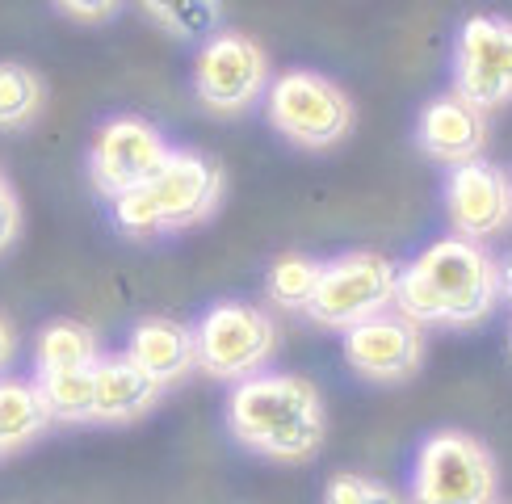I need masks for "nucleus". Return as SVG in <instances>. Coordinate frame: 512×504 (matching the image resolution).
Returning <instances> with one entry per match:
<instances>
[{"mask_svg":"<svg viewBox=\"0 0 512 504\" xmlns=\"http://www.w3.org/2000/svg\"><path fill=\"white\" fill-rule=\"evenodd\" d=\"M500 299V261L462 236H441L420 257L399 265L395 311L416 328H471L487 320Z\"/></svg>","mask_w":512,"mask_h":504,"instance_id":"f257e3e1","label":"nucleus"},{"mask_svg":"<svg viewBox=\"0 0 512 504\" xmlns=\"http://www.w3.org/2000/svg\"><path fill=\"white\" fill-rule=\"evenodd\" d=\"M227 429L240 446L277 458L307 462L328 437L324 395L311 378L298 374H256L227 395Z\"/></svg>","mask_w":512,"mask_h":504,"instance_id":"f03ea898","label":"nucleus"},{"mask_svg":"<svg viewBox=\"0 0 512 504\" xmlns=\"http://www.w3.org/2000/svg\"><path fill=\"white\" fill-rule=\"evenodd\" d=\"M223 202V173L219 164L194 152V147H173L160 173L135 194L114 202V223L135 236H156V231H185L198 227Z\"/></svg>","mask_w":512,"mask_h":504,"instance_id":"7ed1b4c3","label":"nucleus"},{"mask_svg":"<svg viewBox=\"0 0 512 504\" xmlns=\"http://www.w3.org/2000/svg\"><path fill=\"white\" fill-rule=\"evenodd\" d=\"M500 467L475 433L437 429L412 458V504H496Z\"/></svg>","mask_w":512,"mask_h":504,"instance_id":"20e7f679","label":"nucleus"},{"mask_svg":"<svg viewBox=\"0 0 512 504\" xmlns=\"http://www.w3.org/2000/svg\"><path fill=\"white\" fill-rule=\"evenodd\" d=\"M395 290H399V265L387 252L353 248V252H340L336 261H324L307 315L324 328L349 332L357 324L374 320V315L391 311Z\"/></svg>","mask_w":512,"mask_h":504,"instance_id":"39448f33","label":"nucleus"},{"mask_svg":"<svg viewBox=\"0 0 512 504\" xmlns=\"http://www.w3.org/2000/svg\"><path fill=\"white\" fill-rule=\"evenodd\" d=\"M265 110L277 135L298 147H332L353 131V101L336 80L311 68H290L273 76Z\"/></svg>","mask_w":512,"mask_h":504,"instance_id":"423d86ee","label":"nucleus"},{"mask_svg":"<svg viewBox=\"0 0 512 504\" xmlns=\"http://www.w3.org/2000/svg\"><path fill=\"white\" fill-rule=\"evenodd\" d=\"M194 336L198 366L210 378H227V383H248V378L265 374L277 353V324L256 303H215L202 315Z\"/></svg>","mask_w":512,"mask_h":504,"instance_id":"0eeeda50","label":"nucleus"},{"mask_svg":"<svg viewBox=\"0 0 512 504\" xmlns=\"http://www.w3.org/2000/svg\"><path fill=\"white\" fill-rule=\"evenodd\" d=\"M273 84V68L265 47L252 34L219 30L202 42L194 59V89L198 101L215 114H244Z\"/></svg>","mask_w":512,"mask_h":504,"instance_id":"6e6552de","label":"nucleus"},{"mask_svg":"<svg viewBox=\"0 0 512 504\" xmlns=\"http://www.w3.org/2000/svg\"><path fill=\"white\" fill-rule=\"evenodd\" d=\"M454 93L479 114L504 110L512 101V21L475 13L454 38Z\"/></svg>","mask_w":512,"mask_h":504,"instance_id":"1a4fd4ad","label":"nucleus"},{"mask_svg":"<svg viewBox=\"0 0 512 504\" xmlns=\"http://www.w3.org/2000/svg\"><path fill=\"white\" fill-rule=\"evenodd\" d=\"M168 156H173V147L160 135V126L135 114H118L110 122H101V131L93 139V152H89L93 189L101 198L118 202L152 181Z\"/></svg>","mask_w":512,"mask_h":504,"instance_id":"9d476101","label":"nucleus"},{"mask_svg":"<svg viewBox=\"0 0 512 504\" xmlns=\"http://www.w3.org/2000/svg\"><path fill=\"white\" fill-rule=\"evenodd\" d=\"M445 215L462 240L483 244L512 223V177L492 160H471L445 177Z\"/></svg>","mask_w":512,"mask_h":504,"instance_id":"9b49d317","label":"nucleus"},{"mask_svg":"<svg viewBox=\"0 0 512 504\" xmlns=\"http://www.w3.org/2000/svg\"><path fill=\"white\" fill-rule=\"evenodd\" d=\"M345 362L370 383H403L424 362V332L408 315L382 311L345 332Z\"/></svg>","mask_w":512,"mask_h":504,"instance_id":"f8f14e48","label":"nucleus"},{"mask_svg":"<svg viewBox=\"0 0 512 504\" xmlns=\"http://www.w3.org/2000/svg\"><path fill=\"white\" fill-rule=\"evenodd\" d=\"M416 143H420L424 156L445 164V168L483 160L487 114H479L475 105H466L458 93H441V97H433L420 110V118H416Z\"/></svg>","mask_w":512,"mask_h":504,"instance_id":"ddd939ff","label":"nucleus"},{"mask_svg":"<svg viewBox=\"0 0 512 504\" xmlns=\"http://www.w3.org/2000/svg\"><path fill=\"white\" fill-rule=\"evenodd\" d=\"M126 357H131L143 374H152L160 387H173L177 378H185L189 370L198 366V336L181 320L152 315V320H139L131 328Z\"/></svg>","mask_w":512,"mask_h":504,"instance_id":"4468645a","label":"nucleus"},{"mask_svg":"<svg viewBox=\"0 0 512 504\" xmlns=\"http://www.w3.org/2000/svg\"><path fill=\"white\" fill-rule=\"evenodd\" d=\"M164 387L152 374H143L126 353L101 357L93 370V404H97V420L105 425H126V420H139L143 412H152L160 404Z\"/></svg>","mask_w":512,"mask_h":504,"instance_id":"2eb2a0df","label":"nucleus"},{"mask_svg":"<svg viewBox=\"0 0 512 504\" xmlns=\"http://www.w3.org/2000/svg\"><path fill=\"white\" fill-rule=\"evenodd\" d=\"M51 412L47 399H42L38 383H26V378H0V458L30 446L47 433Z\"/></svg>","mask_w":512,"mask_h":504,"instance_id":"dca6fc26","label":"nucleus"},{"mask_svg":"<svg viewBox=\"0 0 512 504\" xmlns=\"http://www.w3.org/2000/svg\"><path fill=\"white\" fill-rule=\"evenodd\" d=\"M101 362V345L97 332L80 320H55L38 332V349H34V366L38 378L51 374H76V370H93Z\"/></svg>","mask_w":512,"mask_h":504,"instance_id":"f3484780","label":"nucleus"},{"mask_svg":"<svg viewBox=\"0 0 512 504\" xmlns=\"http://www.w3.org/2000/svg\"><path fill=\"white\" fill-rule=\"evenodd\" d=\"M47 89L26 63H0V131H26L38 122Z\"/></svg>","mask_w":512,"mask_h":504,"instance_id":"a211bd4d","label":"nucleus"},{"mask_svg":"<svg viewBox=\"0 0 512 504\" xmlns=\"http://www.w3.org/2000/svg\"><path fill=\"white\" fill-rule=\"evenodd\" d=\"M319 273H324V261L307 257V252H286L269 265V278L265 290L277 307L286 311H307V303L315 299V286H319Z\"/></svg>","mask_w":512,"mask_h":504,"instance_id":"6ab92c4d","label":"nucleus"},{"mask_svg":"<svg viewBox=\"0 0 512 504\" xmlns=\"http://www.w3.org/2000/svg\"><path fill=\"white\" fill-rule=\"evenodd\" d=\"M93 370H97V366H93ZM93 370L34 378L38 391H42V399H47L51 420H68V425H84V420H97V404H93Z\"/></svg>","mask_w":512,"mask_h":504,"instance_id":"aec40b11","label":"nucleus"},{"mask_svg":"<svg viewBox=\"0 0 512 504\" xmlns=\"http://www.w3.org/2000/svg\"><path fill=\"white\" fill-rule=\"evenodd\" d=\"M324 504H403V496L374 475H357V471H340L328 479Z\"/></svg>","mask_w":512,"mask_h":504,"instance_id":"412c9836","label":"nucleus"},{"mask_svg":"<svg viewBox=\"0 0 512 504\" xmlns=\"http://www.w3.org/2000/svg\"><path fill=\"white\" fill-rule=\"evenodd\" d=\"M143 13L152 17V21H160V26H168L173 34H219L215 26L223 21V9H215V5H143Z\"/></svg>","mask_w":512,"mask_h":504,"instance_id":"4be33fe9","label":"nucleus"},{"mask_svg":"<svg viewBox=\"0 0 512 504\" xmlns=\"http://www.w3.org/2000/svg\"><path fill=\"white\" fill-rule=\"evenodd\" d=\"M17 231H21V202H17L13 181L5 177V168H0V252L13 248Z\"/></svg>","mask_w":512,"mask_h":504,"instance_id":"5701e85b","label":"nucleus"},{"mask_svg":"<svg viewBox=\"0 0 512 504\" xmlns=\"http://www.w3.org/2000/svg\"><path fill=\"white\" fill-rule=\"evenodd\" d=\"M59 13L72 21H105L118 13V5H59Z\"/></svg>","mask_w":512,"mask_h":504,"instance_id":"b1692460","label":"nucleus"},{"mask_svg":"<svg viewBox=\"0 0 512 504\" xmlns=\"http://www.w3.org/2000/svg\"><path fill=\"white\" fill-rule=\"evenodd\" d=\"M13 349H17V336H13V324L0 315V370L13 362Z\"/></svg>","mask_w":512,"mask_h":504,"instance_id":"393cba45","label":"nucleus"},{"mask_svg":"<svg viewBox=\"0 0 512 504\" xmlns=\"http://www.w3.org/2000/svg\"><path fill=\"white\" fill-rule=\"evenodd\" d=\"M500 294L512 303V257H508V261H500Z\"/></svg>","mask_w":512,"mask_h":504,"instance_id":"a878e982","label":"nucleus"},{"mask_svg":"<svg viewBox=\"0 0 512 504\" xmlns=\"http://www.w3.org/2000/svg\"><path fill=\"white\" fill-rule=\"evenodd\" d=\"M508 353H512V324H508Z\"/></svg>","mask_w":512,"mask_h":504,"instance_id":"bb28decb","label":"nucleus"},{"mask_svg":"<svg viewBox=\"0 0 512 504\" xmlns=\"http://www.w3.org/2000/svg\"><path fill=\"white\" fill-rule=\"evenodd\" d=\"M496 504H512V500H496Z\"/></svg>","mask_w":512,"mask_h":504,"instance_id":"cd10ccee","label":"nucleus"}]
</instances>
